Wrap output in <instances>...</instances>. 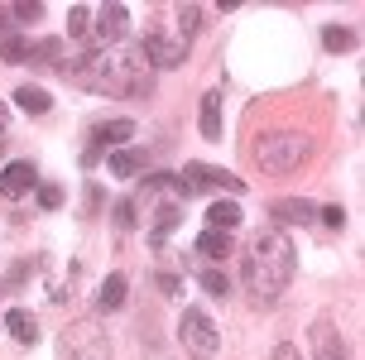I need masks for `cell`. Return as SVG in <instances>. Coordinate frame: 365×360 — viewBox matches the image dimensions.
<instances>
[{
	"label": "cell",
	"mask_w": 365,
	"mask_h": 360,
	"mask_svg": "<svg viewBox=\"0 0 365 360\" xmlns=\"http://www.w3.org/2000/svg\"><path fill=\"white\" fill-rule=\"evenodd\" d=\"M68 77H77L82 87L101 91V96H149L154 91V68H149L145 48L135 43H115V48H96L77 68H63Z\"/></svg>",
	"instance_id": "cell-1"
},
{
	"label": "cell",
	"mask_w": 365,
	"mask_h": 360,
	"mask_svg": "<svg viewBox=\"0 0 365 360\" xmlns=\"http://www.w3.org/2000/svg\"><path fill=\"white\" fill-rule=\"evenodd\" d=\"M293 240L284 235V226H259L245 245V259H240V279L250 288L255 303H274L293 279Z\"/></svg>",
	"instance_id": "cell-2"
},
{
	"label": "cell",
	"mask_w": 365,
	"mask_h": 360,
	"mask_svg": "<svg viewBox=\"0 0 365 360\" xmlns=\"http://www.w3.org/2000/svg\"><path fill=\"white\" fill-rule=\"evenodd\" d=\"M192 29H197V10H187V5L178 10V29H173V24H159V29H149V43H145L149 68H178L182 58H187Z\"/></svg>",
	"instance_id": "cell-3"
},
{
	"label": "cell",
	"mask_w": 365,
	"mask_h": 360,
	"mask_svg": "<svg viewBox=\"0 0 365 360\" xmlns=\"http://www.w3.org/2000/svg\"><path fill=\"white\" fill-rule=\"evenodd\" d=\"M303 159H308V135L298 130H269L255 140V163L264 173H293L303 168Z\"/></svg>",
	"instance_id": "cell-4"
},
{
	"label": "cell",
	"mask_w": 365,
	"mask_h": 360,
	"mask_svg": "<svg viewBox=\"0 0 365 360\" xmlns=\"http://www.w3.org/2000/svg\"><path fill=\"white\" fill-rule=\"evenodd\" d=\"M178 341H182L187 356L212 360L221 351V331H217V322H212L202 307H187V312H182V322H178Z\"/></svg>",
	"instance_id": "cell-5"
},
{
	"label": "cell",
	"mask_w": 365,
	"mask_h": 360,
	"mask_svg": "<svg viewBox=\"0 0 365 360\" xmlns=\"http://www.w3.org/2000/svg\"><path fill=\"white\" fill-rule=\"evenodd\" d=\"M173 182H178L182 197H197V192H212V187L231 192V197L245 192V182H240L236 173H226V168H207V163H187V168H182V178H173Z\"/></svg>",
	"instance_id": "cell-6"
},
{
	"label": "cell",
	"mask_w": 365,
	"mask_h": 360,
	"mask_svg": "<svg viewBox=\"0 0 365 360\" xmlns=\"http://www.w3.org/2000/svg\"><path fill=\"white\" fill-rule=\"evenodd\" d=\"M63 360H106V336H101V326L96 322H77L63 331V351H58Z\"/></svg>",
	"instance_id": "cell-7"
},
{
	"label": "cell",
	"mask_w": 365,
	"mask_h": 360,
	"mask_svg": "<svg viewBox=\"0 0 365 360\" xmlns=\"http://www.w3.org/2000/svg\"><path fill=\"white\" fill-rule=\"evenodd\" d=\"M125 24H130L125 5H101V15H96V29H91V34H96L101 48H115V43L125 38Z\"/></svg>",
	"instance_id": "cell-8"
},
{
	"label": "cell",
	"mask_w": 365,
	"mask_h": 360,
	"mask_svg": "<svg viewBox=\"0 0 365 360\" xmlns=\"http://www.w3.org/2000/svg\"><path fill=\"white\" fill-rule=\"evenodd\" d=\"M34 182H38V173H34V163H29V159H15V163L0 168V192H5L10 202L24 197V192H34Z\"/></svg>",
	"instance_id": "cell-9"
},
{
	"label": "cell",
	"mask_w": 365,
	"mask_h": 360,
	"mask_svg": "<svg viewBox=\"0 0 365 360\" xmlns=\"http://www.w3.org/2000/svg\"><path fill=\"white\" fill-rule=\"evenodd\" d=\"M130 135H135V125H130V120H110V125H101L96 135H91V149L82 154V159H87V163H96L101 154H106V149H115V144H125Z\"/></svg>",
	"instance_id": "cell-10"
},
{
	"label": "cell",
	"mask_w": 365,
	"mask_h": 360,
	"mask_svg": "<svg viewBox=\"0 0 365 360\" xmlns=\"http://www.w3.org/2000/svg\"><path fill=\"white\" fill-rule=\"evenodd\" d=\"M0 326H5L19 346H34L38 341V322H34V312H29V307H10V312L0 317Z\"/></svg>",
	"instance_id": "cell-11"
},
{
	"label": "cell",
	"mask_w": 365,
	"mask_h": 360,
	"mask_svg": "<svg viewBox=\"0 0 365 360\" xmlns=\"http://www.w3.org/2000/svg\"><path fill=\"white\" fill-rule=\"evenodd\" d=\"M312 351H317V360H346V346H341V336H336L331 322L312 326Z\"/></svg>",
	"instance_id": "cell-12"
},
{
	"label": "cell",
	"mask_w": 365,
	"mask_h": 360,
	"mask_svg": "<svg viewBox=\"0 0 365 360\" xmlns=\"http://www.w3.org/2000/svg\"><path fill=\"white\" fill-rule=\"evenodd\" d=\"M96 307H101V312H120V307H125V274H106V279H101Z\"/></svg>",
	"instance_id": "cell-13"
},
{
	"label": "cell",
	"mask_w": 365,
	"mask_h": 360,
	"mask_svg": "<svg viewBox=\"0 0 365 360\" xmlns=\"http://www.w3.org/2000/svg\"><path fill=\"white\" fill-rule=\"evenodd\" d=\"M236 226H240V207L236 202H212V207H207V231L231 235Z\"/></svg>",
	"instance_id": "cell-14"
},
{
	"label": "cell",
	"mask_w": 365,
	"mask_h": 360,
	"mask_svg": "<svg viewBox=\"0 0 365 360\" xmlns=\"http://www.w3.org/2000/svg\"><path fill=\"white\" fill-rule=\"evenodd\" d=\"M145 163H149L145 149H110V173H115V178H135Z\"/></svg>",
	"instance_id": "cell-15"
},
{
	"label": "cell",
	"mask_w": 365,
	"mask_h": 360,
	"mask_svg": "<svg viewBox=\"0 0 365 360\" xmlns=\"http://www.w3.org/2000/svg\"><path fill=\"white\" fill-rule=\"evenodd\" d=\"M15 101H19V110H29V115H48V110H53V96L43 87H29V82L15 91Z\"/></svg>",
	"instance_id": "cell-16"
},
{
	"label": "cell",
	"mask_w": 365,
	"mask_h": 360,
	"mask_svg": "<svg viewBox=\"0 0 365 360\" xmlns=\"http://www.w3.org/2000/svg\"><path fill=\"white\" fill-rule=\"evenodd\" d=\"M202 135H207V140H221V96L217 91L202 96Z\"/></svg>",
	"instance_id": "cell-17"
},
{
	"label": "cell",
	"mask_w": 365,
	"mask_h": 360,
	"mask_svg": "<svg viewBox=\"0 0 365 360\" xmlns=\"http://www.w3.org/2000/svg\"><path fill=\"white\" fill-rule=\"evenodd\" d=\"M197 254H207V259H226V254H231V235L202 231V235H197Z\"/></svg>",
	"instance_id": "cell-18"
},
{
	"label": "cell",
	"mask_w": 365,
	"mask_h": 360,
	"mask_svg": "<svg viewBox=\"0 0 365 360\" xmlns=\"http://www.w3.org/2000/svg\"><path fill=\"white\" fill-rule=\"evenodd\" d=\"M322 43H327L331 53H351V48H356V34H351L346 24H327V29H322Z\"/></svg>",
	"instance_id": "cell-19"
},
{
	"label": "cell",
	"mask_w": 365,
	"mask_h": 360,
	"mask_svg": "<svg viewBox=\"0 0 365 360\" xmlns=\"http://www.w3.org/2000/svg\"><path fill=\"white\" fill-rule=\"evenodd\" d=\"M308 216H312V202H298V197L274 202V221H308Z\"/></svg>",
	"instance_id": "cell-20"
},
{
	"label": "cell",
	"mask_w": 365,
	"mask_h": 360,
	"mask_svg": "<svg viewBox=\"0 0 365 360\" xmlns=\"http://www.w3.org/2000/svg\"><path fill=\"white\" fill-rule=\"evenodd\" d=\"M173 226H178V207H164V212L154 216V231H149V240H154V245H164L168 235H173Z\"/></svg>",
	"instance_id": "cell-21"
},
{
	"label": "cell",
	"mask_w": 365,
	"mask_h": 360,
	"mask_svg": "<svg viewBox=\"0 0 365 360\" xmlns=\"http://www.w3.org/2000/svg\"><path fill=\"white\" fill-rule=\"evenodd\" d=\"M202 288L217 293V298H226V293H231V279H226L221 269H207V274H202Z\"/></svg>",
	"instance_id": "cell-22"
},
{
	"label": "cell",
	"mask_w": 365,
	"mask_h": 360,
	"mask_svg": "<svg viewBox=\"0 0 365 360\" xmlns=\"http://www.w3.org/2000/svg\"><path fill=\"white\" fill-rule=\"evenodd\" d=\"M87 24H91V10H87V5H73V15H68V34L82 38V34H87Z\"/></svg>",
	"instance_id": "cell-23"
},
{
	"label": "cell",
	"mask_w": 365,
	"mask_h": 360,
	"mask_svg": "<svg viewBox=\"0 0 365 360\" xmlns=\"http://www.w3.org/2000/svg\"><path fill=\"white\" fill-rule=\"evenodd\" d=\"M38 207H43V212H58V207H63V187H58V182H43V187H38Z\"/></svg>",
	"instance_id": "cell-24"
},
{
	"label": "cell",
	"mask_w": 365,
	"mask_h": 360,
	"mask_svg": "<svg viewBox=\"0 0 365 360\" xmlns=\"http://www.w3.org/2000/svg\"><path fill=\"white\" fill-rule=\"evenodd\" d=\"M0 53L10 58V63H19V58H29V43H24L19 34H5V43H0Z\"/></svg>",
	"instance_id": "cell-25"
},
{
	"label": "cell",
	"mask_w": 365,
	"mask_h": 360,
	"mask_svg": "<svg viewBox=\"0 0 365 360\" xmlns=\"http://www.w3.org/2000/svg\"><path fill=\"white\" fill-rule=\"evenodd\" d=\"M115 226H135V202H115Z\"/></svg>",
	"instance_id": "cell-26"
},
{
	"label": "cell",
	"mask_w": 365,
	"mask_h": 360,
	"mask_svg": "<svg viewBox=\"0 0 365 360\" xmlns=\"http://www.w3.org/2000/svg\"><path fill=\"white\" fill-rule=\"evenodd\" d=\"M15 15H19V19H38V15H43V5H38V0H19Z\"/></svg>",
	"instance_id": "cell-27"
},
{
	"label": "cell",
	"mask_w": 365,
	"mask_h": 360,
	"mask_svg": "<svg viewBox=\"0 0 365 360\" xmlns=\"http://www.w3.org/2000/svg\"><path fill=\"white\" fill-rule=\"evenodd\" d=\"M269 360H303V356H298V346L279 341V346H274V356H269Z\"/></svg>",
	"instance_id": "cell-28"
},
{
	"label": "cell",
	"mask_w": 365,
	"mask_h": 360,
	"mask_svg": "<svg viewBox=\"0 0 365 360\" xmlns=\"http://www.w3.org/2000/svg\"><path fill=\"white\" fill-rule=\"evenodd\" d=\"M322 221H327V226H336V231H341V226H346V212H341V207H327V212H322Z\"/></svg>",
	"instance_id": "cell-29"
},
{
	"label": "cell",
	"mask_w": 365,
	"mask_h": 360,
	"mask_svg": "<svg viewBox=\"0 0 365 360\" xmlns=\"http://www.w3.org/2000/svg\"><path fill=\"white\" fill-rule=\"evenodd\" d=\"M5 120H10V106H5V101H0V130H5Z\"/></svg>",
	"instance_id": "cell-30"
},
{
	"label": "cell",
	"mask_w": 365,
	"mask_h": 360,
	"mask_svg": "<svg viewBox=\"0 0 365 360\" xmlns=\"http://www.w3.org/2000/svg\"><path fill=\"white\" fill-rule=\"evenodd\" d=\"M0 159H5V144H0Z\"/></svg>",
	"instance_id": "cell-31"
},
{
	"label": "cell",
	"mask_w": 365,
	"mask_h": 360,
	"mask_svg": "<svg viewBox=\"0 0 365 360\" xmlns=\"http://www.w3.org/2000/svg\"><path fill=\"white\" fill-rule=\"evenodd\" d=\"M0 34H5V29H0Z\"/></svg>",
	"instance_id": "cell-32"
}]
</instances>
